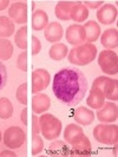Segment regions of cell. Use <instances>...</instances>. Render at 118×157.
I'll return each mask as SVG.
<instances>
[{
    "instance_id": "obj_1",
    "label": "cell",
    "mask_w": 118,
    "mask_h": 157,
    "mask_svg": "<svg viewBox=\"0 0 118 157\" xmlns=\"http://www.w3.org/2000/svg\"><path fill=\"white\" fill-rule=\"evenodd\" d=\"M87 80L80 70L65 67L57 72L53 78L52 90L58 101L67 106H76L87 92Z\"/></svg>"
},
{
    "instance_id": "obj_2",
    "label": "cell",
    "mask_w": 118,
    "mask_h": 157,
    "mask_svg": "<svg viewBox=\"0 0 118 157\" xmlns=\"http://www.w3.org/2000/svg\"><path fill=\"white\" fill-rule=\"evenodd\" d=\"M97 47L93 44L84 43L82 45L74 46L67 53V59L71 64L84 66L92 63L97 57Z\"/></svg>"
},
{
    "instance_id": "obj_3",
    "label": "cell",
    "mask_w": 118,
    "mask_h": 157,
    "mask_svg": "<svg viewBox=\"0 0 118 157\" xmlns=\"http://www.w3.org/2000/svg\"><path fill=\"white\" fill-rule=\"evenodd\" d=\"M39 126L41 135L46 140H55L62 132V122L51 113H44L39 117Z\"/></svg>"
},
{
    "instance_id": "obj_4",
    "label": "cell",
    "mask_w": 118,
    "mask_h": 157,
    "mask_svg": "<svg viewBox=\"0 0 118 157\" xmlns=\"http://www.w3.org/2000/svg\"><path fill=\"white\" fill-rule=\"evenodd\" d=\"M93 137L102 144L116 145L118 142V128L115 124H98L93 129Z\"/></svg>"
},
{
    "instance_id": "obj_5",
    "label": "cell",
    "mask_w": 118,
    "mask_h": 157,
    "mask_svg": "<svg viewBox=\"0 0 118 157\" xmlns=\"http://www.w3.org/2000/svg\"><path fill=\"white\" fill-rule=\"evenodd\" d=\"M92 87L101 90L105 98L116 102L118 99V82L116 79L101 76L96 78L92 83Z\"/></svg>"
},
{
    "instance_id": "obj_6",
    "label": "cell",
    "mask_w": 118,
    "mask_h": 157,
    "mask_svg": "<svg viewBox=\"0 0 118 157\" xmlns=\"http://www.w3.org/2000/svg\"><path fill=\"white\" fill-rule=\"evenodd\" d=\"M98 65L106 75L118 73V56L112 50H104L98 56Z\"/></svg>"
},
{
    "instance_id": "obj_7",
    "label": "cell",
    "mask_w": 118,
    "mask_h": 157,
    "mask_svg": "<svg viewBox=\"0 0 118 157\" xmlns=\"http://www.w3.org/2000/svg\"><path fill=\"white\" fill-rule=\"evenodd\" d=\"M2 141L10 149H18L26 141V134L19 126H10L4 134Z\"/></svg>"
},
{
    "instance_id": "obj_8",
    "label": "cell",
    "mask_w": 118,
    "mask_h": 157,
    "mask_svg": "<svg viewBox=\"0 0 118 157\" xmlns=\"http://www.w3.org/2000/svg\"><path fill=\"white\" fill-rule=\"evenodd\" d=\"M51 82V76L44 69H37L32 72V92L38 94L47 89Z\"/></svg>"
},
{
    "instance_id": "obj_9",
    "label": "cell",
    "mask_w": 118,
    "mask_h": 157,
    "mask_svg": "<svg viewBox=\"0 0 118 157\" xmlns=\"http://www.w3.org/2000/svg\"><path fill=\"white\" fill-rule=\"evenodd\" d=\"M8 18L16 24H25L27 21V2L14 1L8 10Z\"/></svg>"
},
{
    "instance_id": "obj_10",
    "label": "cell",
    "mask_w": 118,
    "mask_h": 157,
    "mask_svg": "<svg viewBox=\"0 0 118 157\" xmlns=\"http://www.w3.org/2000/svg\"><path fill=\"white\" fill-rule=\"evenodd\" d=\"M96 117L102 123H113L118 118V106L112 102H106L98 109Z\"/></svg>"
},
{
    "instance_id": "obj_11",
    "label": "cell",
    "mask_w": 118,
    "mask_h": 157,
    "mask_svg": "<svg viewBox=\"0 0 118 157\" xmlns=\"http://www.w3.org/2000/svg\"><path fill=\"white\" fill-rule=\"evenodd\" d=\"M65 38L66 41L74 46H78L85 43V33H84V27L83 25L79 24H72L70 25L66 32H65Z\"/></svg>"
},
{
    "instance_id": "obj_12",
    "label": "cell",
    "mask_w": 118,
    "mask_h": 157,
    "mask_svg": "<svg viewBox=\"0 0 118 157\" xmlns=\"http://www.w3.org/2000/svg\"><path fill=\"white\" fill-rule=\"evenodd\" d=\"M70 149V156H85L89 157L92 155V145L91 142L85 135L80 136Z\"/></svg>"
},
{
    "instance_id": "obj_13",
    "label": "cell",
    "mask_w": 118,
    "mask_h": 157,
    "mask_svg": "<svg viewBox=\"0 0 118 157\" xmlns=\"http://www.w3.org/2000/svg\"><path fill=\"white\" fill-rule=\"evenodd\" d=\"M97 19L104 25L113 24L117 19V8L112 4H104L97 11Z\"/></svg>"
},
{
    "instance_id": "obj_14",
    "label": "cell",
    "mask_w": 118,
    "mask_h": 157,
    "mask_svg": "<svg viewBox=\"0 0 118 157\" xmlns=\"http://www.w3.org/2000/svg\"><path fill=\"white\" fill-rule=\"evenodd\" d=\"M64 34V30L63 26L57 21H53V23H50L46 26L45 29V32H44V37L47 41L50 43H58L60 41V39L63 38Z\"/></svg>"
},
{
    "instance_id": "obj_15",
    "label": "cell",
    "mask_w": 118,
    "mask_h": 157,
    "mask_svg": "<svg viewBox=\"0 0 118 157\" xmlns=\"http://www.w3.org/2000/svg\"><path fill=\"white\" fill-rule=\"evenodd\" d=\"M51 99L45 94H34L32 97V110L33 113H43L50 109Z\"/></svg>"
},
{
    "instance_id": "obj_16",
    "label": "cell",
    "mask_w": 118,
    "mask_h": 157,
    "mask_svg": "<svg viewBox=\"0 0 118 157\" xmlns=\"http://www.w3.org/2000/svg\"><path fill=\"white\" fill-rule=\"evenodd\" d=\"M73 118L76 121V123H78L79 125H91L94 121V113L92 110L87 109L85 106H82V108H78L77 110L74 111V115H73Z\"/></svg>"
},
{
    "instance_id": "obj_17",
    "label": "cell",
    "mask_w": 118,
    "mask_h": 157,
    "mask_svg": "<svg viewBox=\"0 0 118 157\" xmlns=\"http://www.w3.org/2000/svg\"><path fill=\"white\" fill-rule=\"evenodd\" d=\"M101 44L106 50H115L118 46L117 29H108L101 36Z\"/></svg>"
},
{
    "instance_id": "obj_18",
    "label": "cell",
    "mask_w": 118,
    "mask_h": 157,
    "mask_svg": "<svg viewBox=\"0 0 118 157\" xmlns=\"http://www.w3.org/2000/svg\"><path fill=\"white\" fill-rule=\"evenodd\" d=\"M79 1H59L55 8V14L60 20H70L71 8L78 5Z\"/></svg>"
},
{
    "instance_id": "obj_19",
    "label": "cell",
    "mask_w": 118,
    "mask_h": 157,
    "mask_svg": "<svg viewBox=\"0 0 118 157\" xmlns=\"http://www.w3.org/2000/svg\"><path fill=\"white\" fill-rule=\"evenodd\" d=\"M48 16L43 10H34L32 13V29L34 31H43L48 25Z\"/></svg>"
},
{
    "instance_id": "obj_20",
    "label": "cell",
    "mask_w": 118,
    "mask_h": 157,
    "mask_svg": "<svg viewBox=\"0 0 118 157\" xmlns=\"http://www.w3.org/2000/svg\"><path fill=\"white\" fill-rule=\"evenodd\" d=\"M83 27H84L85 41L86 43L92 44L93 41H96L99 38V36H101V26L94 20H90V21L85 23V25H83Z\"/></svg>"
},
{
    "instance_id": "obj_21",
    "label": "cell",
    "mask_w": 118,
    "mask_h": 157,
    "mask_svg": "<svg viewBox=\"0 0 118 157\" xmlns=\"http://www.w3.org/2000/svg\"><path fill=\"white\" fill-rule=\"evenodd\" d=\"M83 135H84V130H83L82 126L77 125L74 123H71L64 130V140H65V142L67 144L71 145V144H73Z\"/></svg>"
},
{
    "instance_id": "obj_22",
    "label": "cell",
    "mask_w": 118,
    "mask_h": 157,
    "mask_svg": "<svg viewBox=\"0 0 118 157\" xmlns=\"http://www.w3.org/2000/svg\"><path fill=\"white\" fill-rule=\"evenodd\" d=\"M105 103V97L101 90L96 89V87H91L90 89V94H89V97L86 99V104L87 106L92 108V109H101L103 106V104Z\"/></svg>"
},
{
    "instance_id": "obj_23",
    "label": "cell",
    "mask_w": 118,
    "mask_h": 157,
    "mask_svg": "<svg viewBox=\"0 0 118 157\" xmlns=\"http://www.w3.org/2000/svg\"><path fill=\"white\" fill-rule=\"evenodd\" d=\"M47 154L50 156H58V157H67L70 156V149L66 145L64 141H55L50 144Z\"/></svg>"
},
{
    "instance_id": "obj_24",
    "label": "cell",
    "mask_w": 118,
    "mask_h": 157,
    "mask_svg": "<svg viewBox=\"0 0 118 157\" xmlns=\"http://www.w3.org/2000/svg\"><path fill=\"white\" fill-rule=\"evenodd\" d=\"M67 53H69V48L63 43H55V45H52V47L48 51L50 58L52 60H55V62L63 60Z\"/></svg>"
},
{
    "instance_id": "obj_25",
    "label": "cell",
    "mask_w": 118,
    "mask_h": 157,
    "mask_svg": "<svg viewBox=\"0 0 118 157\" xmlns=\"http://www.w3.org/2000/svg\"><path fill=\"white\" fill-rule=\"evenodd\" d=\"M70 17L74 23H83L89 17V10L82 2H79L78 5H76V6L71 8Z\"/></svg>"
},
{
    "instance_id": "obj_26",
    "label": "cell",
    "mask_w": 118,
    "mask_h": 157,
    "mask_svg": "<svg viewBox=\"0 0 118 157\" xmlns=\"http://www.w3.org/2000/svg\"><path fill=\"white\" fill-rule=\"evenodd\" d=\"M14 33V23L8 17H0V38H7Z\"/></svg>"
},
{
    "instance_id": "obj_27",
    "label": "cell",
    "mask_w": 118,
    "mask_h": 157,
    "mask_svg": "<svg viewBox=\"0 0 118 157\" xmlns=\"http://www.w3.org/2000/svg\"><path fill=\"white\" fill-rule=\"evenodd\" d=\"M13 115V105L11 101L6 97L0 98V118L2 119H8Z\"/></svg>"
},
{
    "instance_id": "obj_28",
    "label": "cell",
    "mask_w": 118,
    "mask_h": 157,
    "mask_svg": "<svg viewBox=\"0 0 118 157\" xmlns=\"http://www.w3.org/2000/svg\"><path fill=\"white\" fill-rule=\"evenodd\" d=\"M13 55V45L7 39L0 38V60H7Z\"/></svg>"
},
{
    "instance_id": "obj_29",
    "label": "cell",
    "mask_w": 118,
    "mask_h": 157,
    "mask_svg": "<svg viewBox=\"0 0 118 157\" xmlns=\"http://www.w3.org/2000/svg\"><path fill=\"white\" fill-rule=\"evenodd\" d=\"M26 36H27V27L24 25L23 27H20L16 33L14 37V41L16 45L21 50H26L27 47V41H26Z\"/></svg>"
},
{
    "instance_id": "obj_30",
    "label": "cell",
    "mask_w": 118,
    "mask_h": 157,
    "mask_svg": "<svg viewBox=\"0 0 118 157\" xmlns=\"http://www.w3.org/2000/svg\"><path fill=\"white\" fill-rule=\"evenodd\" d=\"M16 98H17V101H18V103H20V104H23V105H26V104H27V84H26V83H23L21 85L18 86Z\"/></svg>"
},
{
    "instance_id": "obj_31",
    "label": "cell",
    "mask_w": 118,
    "mask_h": 157,
    "mask_svg": "<svg viewBox=\"0 0 118 157\" xmlns=\"http://www.w3.org/2000/svg\"><path fill=\"white\" fill-rule=\"evenodd\" d=\"M44 149V142L39 135L32 136V155H38Z\"/></svg>"
},
{
    "instance_id": "obj_32",
    "label": "cell",
    "mask_w": 118,
    "mask_h": 157,
    "mask_svg": "<svg viewBox=\"0 0 118 157\" xmlns=\"http://www.w3.org/2000/svg\"><path fill=\"white\" fill-rule=\"evenodd\" d=\"M17 67L23 72L27 71V53L24 51L17 58Z\"/></svg>"
},
{
    "instance_id": "obj_33",
    "label": "cell",
    "mask_w": 118,
    "mask_h": 157,
    "mask_svg": "<svg viewBox=\"0 0 118 157\" xmlns=\"http://www.w3.org/2000/svg\"><path fill=\"white\" fill-rule=\"evenodd\" d=\"M7 82V71H6V66L0 62V90H2L4 86L6 85Z\"/></svg>"
},
{
    "instance_id": "obj_34",
    "label": "cell",
    "mask_w": 118,
    "mask_h": 157,
    "mask_svg": "<svg viewBox=\"0 0 118 157\" xmlns=\"http://www.w3.org/2000/svg\"><path fill=\"white\" fill-rule=\"evenodd\" d=\"M41 50V43L39 38H37L36 36H32V55L37 56Z\"/></svg>"
},
{
    "instance_id": "obj_35",
    "label": "cell",
    "mask_w": 118,
    "mask_h": 157,
    "mask_svg": "<svg viewBox=\"0 0 118 157\" xmlns=\"http://www.w3.org/2000/svg\"><path fill=\"white\" fill-rule=\"evenodd\" d=\"M32 132H33V135H39L40 132L39 118L37 117L36 113L32 115Z\"/></svg>"
},
{
    "instance_id": "obj_36",
    "label": "cell",
    "mask_w": 118,
    "mask_h": 157,
    "mask_svg": "<svg viewBox=\"0 0 118 157\" xmlns=\"http://www.w3.org/2000/svg\"><path fill=\"white\" fill-rule=\"evenodd\" d=\"M83 5L89 10V8H98L104 5V1L99 0V1H84Z\"/></svg>"
},
{
    "instance_id": "obj_37",
    "label": "cell",
    "mask_w": 118,
    "mask_h": 157,
    "mask_svg": "<svg viewBox=\"0 0 118 157\" xmlns=\"http://www.w3.org/2000/svg\"><path fill=\"white\" fill-rule=\"evenodd\" d=\"M17 154L11 151V150H4L0 152V157H16Z\"/></svg>"
},
{
    "instance_id": "obj_38",
    "label": "cell",
    "mask_w": 118,
    "mask_h": 157,
    "mask_svg": "<svg viewBox=\"0 0 118 157\" xmlns=\"http://www.w3.org/2000/svg\"><path fill=\"white\" fill-rule=\"evenodd\" d=\"M20 118H21V122L24 123V125H26V124H27V109H24V110L21 111Z\"/></svg>"
},
{
    "instance_id": "obj_39",
    "label": "cell",
    "mask_w": 118,
    "mask_h": 157,
    "mask_svg": "<svg viewBox=\"0 0 118 157\" xmlns=\"http://www.w3.org/2000/svg\"><path fill=\"white\" fill-rule=\"evenodd\" d=\"M8 5H10V1L8 0H0V11L7 8Z\"/></svg>"
},
{
    "instance_id": "obj_40",
    "label": "cell",
    "mask_w": 118,
    "mask_h": 157,
    "mask_svg": "<svg viewBox=\"0 0 118 157\" xmlns=\"http://www.w3.org/2000/svg\"><path fill=\"white\" fill-rule=\"evenodd\" d=\"M36 4H37V2H36V1H33V2H32V7H33V10H34V8H36Z\"/></svg>"
},
{
    "instance_id": "obj_41",
    "label": "cell",
    "mask_w": 118,
    "mask_h": 157,
    "mask_svg": "<svg viewBox=\"0 0 118 157\" xmlns=\"http://www.w3.org/2000/svg\"><path fill=\"white\" fill-rule=\"evenodd\" d=\"M1 138H2V135H1V132H0V141H1Z\"/></svg>"
}]
</instances>
